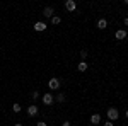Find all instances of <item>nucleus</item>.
I'll list each match as a JSON object with an SVG mask.
<instances>
[{"label":"nucleus","mask_w":128,"mask_h":126,"mask_svg":"<svg viewBox=\"0 0 128 126\" xmlns=\"http://www.w3.org/2000/svg\"><path fill=\"white\" fill-rule=\"evenodd\" d=\"M118 118H120L118 109H114V107H109V109H108V121H116Z\"/></svg>","instance_id":"f257e3e1"},{"label":"nucleus","mask_w":128,"mask_h":126,"mask_svg":"<svg viewBox=\"0 0 128 126\" xmlns=\"http://www.w3.org/2000/svg\"><path fill=\"white\" fill-rule=\"evenodd\" d=\"M48 87L51 89V90H56V89L60 87V80H58V78H50Z\"/></svg>","instance_id":"f03ea898"},{"label":"nucleus","mask_w":128,"mask_h":126,"mask_svg":"<svg viewBox=\"0 0 128 126\" xmlns=\"http://www.w3.org/2000/svg\"><path fill=\"white\" fill-rule=\"evenodd\" d=\"M53 101H55V97L51 96V94H43V102H44L46 106H51Z\"/></svg>","instance_id":"7ed1b4c3"},{"label":"nucleus","mask_w":128,"mask_h":126,"mask_svg":"<svg viewBox=\"0 0 128 126\" xmlns=\"http://www.w3.org/2000/svg\"><path fill=\"white\" fill-rule=\"evenodd\" d=\"M114 36H116V39H120V41H123V39H126V31L125 29H118L116 32H114Z\"/></svg>","instance_id":"20e7f679"},{"label":"nucleus","mask_w":128,"mask_h":126,"mask_svg":"<svg viewBox=\"0 0 128 126\" xmlns=\"http://www.w3.org/2000/svg\"><path fill=\"white\" fill-rule=\"evenodd\" d=\"M75 7H77V3H75L74 0H67V2H65V9L70 10V12H72V10H75Z\"/></svg>","instance_id":"39448f33"},{"label":"nucleus","mask_w":128,"mask_h":126,"mask_svg":"<svg viewBox=\"0 0 128 126\" xmlns=\"http://www.w3.org/2000/svg\"><path fill=\"white\" fill-rule=\"evenodd\" d=\"M43 15L44 17H53V7H44V10H43Z\"/></svg>","instance_id":"423d86ee"},{"label":"nucleus","mask_w":128,"mask_h":126,"mask_svg":"<svg viewBox=\"0 0 128 126\" xmlns=\"http://www.w3.org/2000/svg\"><path fill=\"white\" fill-rule=\"evenodd\" d=\"M28 114H29V116H36V114H38V106H34V104L29 106L28 107Z\"/></svg>","instance_id":"0eeeda50"},{"label":"nucleus","mask_w":128,"mask_h":126,"mask_svg":"<svg viewBox=\"0 0 128 126\" xmlns=\"http://www.w3.org/2000/svg\"><path fill=\"white\" fill-rule=\"evenodd\" d=\"M90 123H92V125H99V123H101V114H98V113L92 114V116H90Z\"/></svg>","instance_id":"6e6552de"},{"label":"nucleus","mask_w":128,"mask_h":126,"mask_svg":"<svg viewBox=\"0 0 128 126\" xmlns=\"http://www.w3.org/2000/svg\"><path fill=\"white\" fill-rule=\"evenodd\" d=\"M44 29H46V24H44V22H36V24H34V31L40 32V31H44Z\"/></svg>","instance_id":"1a4fd4ad"},{"label":"nucleus","mask_w":128,"mask_h":126,"mask_svg":"<svg viewBox=\"0 0 128 126\" xmlns=\"http://www.w3.org/2000/svg\"><path fill=\"white\" fill-rule=\"evenodd\" d=\"M98 27L99 29H106V27H108V20L106 19H99L98 20Z\"/></svg>","instance_id":"9d476101"},{"label":"nucleus","mask_w":128,"mask_h":126,"mask_svg":"<svg viewBox=\"0 0 128 126\" xmlns=\"http://www.w3.org/2000/svg\"><path fill=\"white\" fill-rule=\"evenodd\" d=\"M87 63H86V61H80L79 63V67H77V70H79V72H86V70H87Z\"/></svg>","instance_id":"9b49d317"},{"label":"nucleus","mask_w":128,"mask_h":126,"mask_svg":"<svg viewBox=\"0 0 128 126\" xmlns=\"http://www.w3.org/2000/svg\"><path fill=\"white\" fill-rule=\"evenodd\" d=\"M51 22H53V24H60V22H62V19H60L58 15H53V17H51Z\"/></svg>","instance_id":"f8f14e48"},{"label":"nucleus","mask_w":128,"mask_h":126,"mask_svg":"<svg viewBox=\"0 0 128 126\" xmlns=\"http://www.w3.org/2000/svg\"><path fill=\"white\" fill-rule=\"evenodd\" d=\"M65 99H67L65 94H58V96H56V101H58V102H65Z\"/></svg>","instance_id":"ddd939ff"},{"label":"nucleus","mask_w":128,"mask_h":126,"mask_svg":"<svg viewBox=\"0 0 128 126\" xmlns=\"http://www.w3.org/2000/svg\"><path fill=\"white\" fill-rule=\"evenodd\" d=\"M80 58H82V61H86V58H87V51H86V49L80 51Z\"/></svg>","instance_id":"4468645a"},{"label":"nucleus","mask_w":128,"mask_h":126,"mask_svg":"<svg viewBox=\"0 0 128 126\" xmlns=\"http://www.w3.org/2000/svg\"><path fill=\"white\" fill-rule=\"evenodd\" d=\"M31 99H34V101H36V99H40V92H38V90H34V92L31 94Z\"/></svg>","instance_id":"2eb2a0df"},{"label":"nucleus","mask_w":128,"mask_h":126,"mask_svg":"<svg viewBox=\"0 0 128 126\" xmlns=\"http://www.w3.org/2000/svg\"><path fill=\"white\" fill-rule=\"evenodd\" d=\"M12 109H14V113H20V106H19V104H14Z\"/></svg>","instance_id":"dca6fc26"},{"label":"nucleus","mask_w":128,"mask_h":126,"mask_svg":"<svg viewBox=\"0 0 128 126\" xmlns=\"http://www.w3.org/2000/svg\"><path fill=\"white\" fill-rule=\"evenodd\" d=\"M36 126H48V125H46L44 121H38V123H36Z\"/></svg>","instance_id":"f3484780"},{"label":"nucleus","mask_w":128,"mask_h":126,"mask_svg":"<svg viewBox=\"0 0 128 126\" xmlns=\"http://www.w3.org/2000/svg\"><path fill=\"white\" fill-rule=\"evenodd\" d=\"M104 126H114V125H113L111 121H106V123H104Z\"/></svg>","instance_id":"a211bd4d"},{"label":"nucleus","mask_w":128,"mask_h":126,"mask_svg":"<svg viewBox=\"0 0 128 126\" xmlns=\"http://www.w3.org/2000/svg\"><path fill=\"white\" fill-rule=\"evenodd\" d=\"M123 22H125V26H128V17H125V20H123Z\"/></svg>","instance_id":"6ab92c4d"},{"label":"nucleus","mask_w":128,"mask_h":126,"mask_svg":"<svg viewBox=\"0 0 128 126\" xmlns=\"http://www.w3.org/2000/svg\"><path fill=\"white\" fill-rule=\"evenodd\" d=\"M62 126H70V123H68V121H65V123H63Z\"/></svg>","instance_id":"aec40b11"},{"label":"nucleus","mask_w":128,"mask_h":126,"mask_svg":"<svg viewBox=\"0 0 128 126\" xmlns=\"http://www.w3.org/2000/svg\"><path fill=\"white\" fill-rule=\"evenodd\" d=\"M14 126H22V125H20V123H17V125H14Z\"/></svg>","instance_id":"412c9836"},{"label":"nucleus","mask_w":128,"mask_h":126,"mask_svg":"<svg viewBox=\"0 0 128 126\" xmlns=\"http://www.w3.org/2000/svg\"><path fill=\"white\" fill-rule=\"evenodd\" d=\"M126 118H128V111H126Z\"/></svg>","instance_id":"4be33fe9"}]
</instances>
